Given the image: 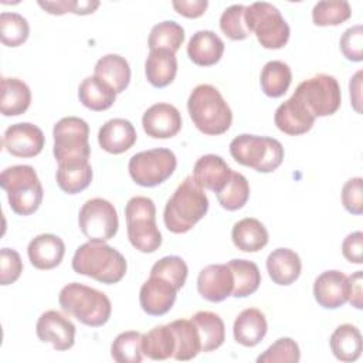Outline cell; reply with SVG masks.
<instances>
[{
	"mask_svg": "<svg viewBox=\"0 0 363 363\" xmlns=\"http://www.w3.org/2000/svg\"><path fill=\"white\" fill-rule=\"evenodd\" d=\"M129 242L140 252H155L162 245V234L156 225V207L152 199L132 197L125 207Z\"/></svg>",
	"mask_w": 363,
	"mask_h": 363,
	"instance_id": "cell-7",
	"label": "cell"
},
{
	"mask_svg": "<svg viewBox=\"0 0 363 363\" xmlns=\"http://www.w3.org/2000/svg\"><path fill=\"white\" fill-rule=\"evenodd\" d=\"M250 197V184L248 180L237 172L231 173L230 182L227 186L217 193V200L220 206L228 211L240 210L245 206Z\"/></svg>",
	"mask_w": 363,
	"mask_h": 363,
	"instance_id": "cell-41",
	"label": "cell"
},
{
	"mask_svg": "<svg viewBox=\"0 0 363 363\" xmlns=\"http://www.w3.org/2000/svg\"><path fill=\"white\" fill-rule=\"evenodd\" d=\"M234 277L228 264L204 267L197 277V291L206 301L221 302L233 294Z\"/></svg>",
	"mask_w": 363,
	"mask_h": 363,
	"instance_id": "cell-16",
	"label": "cell"
},
{
	"mask_svg": "<svg viewBox=\"0 0 363 363\" xmlns=\"http://www.w3.org/2000/svg\"><path fill=\"white\" fill-rule=\"evenodd\" d=\"M233 170L225 160L218 155H204L194 163L193 179L201 187L214 191H221L230 182Z\"/></svg>",
	"mask_w": 363,
	"mask_h": 363,
	"instance_id": "cell-20",
	"label": "cell"
},
{
	"mask_svg": "<svg viewBox=\"0 0 363 363\" xmlns=\"http://www.w3.org/2000/svg\"><path fill=\"white\" fill-rule=\"evenodd\" d=\"M173 9L187 18L201 17L208 6L207 0H174L172 3Z\"/></svg>",
	"mask_w": 363,
	"mask_h": 363,
	"instance_id": "cell-51",
	"label": "cell"
},
{
	"mask_svg": "<svg viewBox=\"0 0 363 363\" xmlns=\"http://www.w3.org/2000/svg\"><path fill=\"white\" fill-rule=\"evenodd\" d=\"M187 272V264L177 255H167L160 258L150 269V275L160 277L172 282L177 291H180L186 284Z\"/></svg>",
	"mask_w": 363,
	"mask_h": 363,
	"instance_id": "cell-43",
	"label": "cell"
},
{
	"mask_svg": "<svg viewBox=\"0 0 363 363\" xmlns=\"http://www.w3.org/2000/svg\"><path fill=\"white\" fill-rule=\"evenodd\" d=\"M136 130L128 119L113 118L106 121L98 132L99 146L112 155L129 150L136 142Z\"/></svg>",
	"mask_w": 363,
	"mask_h": 363,
	"instance_id": "cell-22",
	"label": "cell"
},
{
	"mask_svg": "<svg viewBox=\"0 0 363 363\" xmlns=\"http://www.w3.org/2000/svg\"><path fill=\"white\" fill-rule=\"evenodd\" d=\"M183 41L184 28L173 20H166L152 27L147 45L149 50H167L176 54Z\"/></svg>",
	"mask_w": 363,
	"mask_h": 363,
	"instance_id": "cell-38",
	"label": "cell"
},
{
	"mask_svg": "<svg viewBox=\"0 0 363 363\" xmlns=\"http://www.w3.org/2000/svg\"><path fill=\"white\" fill-rule=\"evenodd\" d=\"M52 136V153L58 163L81 162L89 159V126L84 119L77 116H65L60 119L54 125Z\"/></svg>",
	"mask_w": 363,
	"mask_h": 363,
	"instance_id": "cell-9",
	"label": "cell"
},
{
	"mask_svg": "<svg viewBox=\"0 0 363 363\" xmlns=\"http://www.w3.org/2000/svg\"><path fill=\"white\" fill-rule=\"evenodd\" d=\"M28 34V23L21 14L9 11L0 14V38L4 45L18 47L27 41Z\"/></svg>",
	"mask_w": 363,
	"mask_h": 363,
	"instance_id": "cell-42",
	"label": "cell"
},
{
	"mask_svg": "<svg viewBox=\"0 0 363 363\" xmlns=\"http://www.w3.org/2000/svg\"><path fill=\"white\" fill-rule=\"evenodd\" d=\"M245 6L233 4L227 7L220 17V28L230 40H244L250 35V31L244 20Z\"/></svg>",
	"mask_w": 363,
	"mask_h": 363,
	"instance_id": "cell-45",
	"label": "cell"
},
{
	"mask_svg": "<svg viewBox=\"0 0 363 363\" xmlns=\"http://www.w3.org/2000/svg\"><path fill=\"white\" fill-rule=\"evenodd\" d=\"M176 340L173 359L191 360L201 352L200 335L196 325L189 319H177L167 323Z\"/></svg>",
	"mask_w": 363,
	"mask_h": 363,
	"instance_id": "cell-33",
	"label": "cell"
},
{
	"mask_svg": "<svg viewBox=\"0 0 363 363\" xmlns=\"http://www.w3.org/2000/svg\"><path fill=\"white\" fill-rule=\"evenodd\" d=\"M142 126L150 138L169 139L182 129V115L176 106L159 102L146 109L142 116Z\"/></svg>",
	"mask_w": 363,
	"mask_h": 363,
	"instance_id": "cell-15",
	"label": "cell"
},
{
	"mask_svg": "<svg viewBox=\"0 0 363 363\" xmlns=\"http://www.w3.org/2000/svg\"><path fill=\"white\" fill-rule=\"evenodd\" d=\"M38 6L47 13L61 16L65 13H74L79 16L92 14L98 7L99 1H75V0H57V1H38Z\"/></svg>",
	"mask_w": 363,
	"mask_h": 363,
	"instance_id": "cell-46",
	"label": "cell"
},
{
	"mask_svg": "<svg viewBox=\"0 0 363 363\" xmlns=\"http://www.w3.org/2000/svg\"><path fill=\"white\" fill-rule=\"evenodd\" d=\"M231 240L240 251L257 252L268 244V231L259 220L245 217L234 224Z\"/></svg>",
	"mask_w": 363,
	"mask_h": 363,
	"instance_id": "cell-27",
	"label": "cell"
},
{
	"mask_svg": "<svg viewBox=\"0 0 363 363\" xmlns=\"http://www.w3.org/2000/svg\"><path fill=\"white\" fill-rule=\"evenodd\" d=\"M362 281L363 274L362 271H356L350 277H347V301L354 306L356 309H362Z\"/></svg>",
	"mask_w": 363,
	"mask_h": 363,
	"instance_id": "cell-52",
	"label": "cell"
},
{
	"mask_svg": "<svg viewBox=\"0 0 363 363\" xmlns=\"http://www.w3.org/2000/svg\"><path fill=\"white\" fill-rule=\"evenodd\" d=\"M274 121L281 132L296 136L303 135L312 129L315 116L306 108V105L292 94L289 99L277 108Z\"/></svg>",
	"mask_w": 363,
	"mask_h": 363,
	"instance_id": "cell-18",
	"label": "cell"
},
{
	"mask_svg": "<svg viewBox=\"0 0 363 363\" xmlns=\"http://www.w3.org/2000/svg\"><path fill=\"white\" fill-rule=\"evenodd\" d=\"M233 159L259 173L277 170L284 160V147L279 140L267 136L242 133L230 143Z\"/></svg>",
	"mask_w": 363,
	"mask_h": 363,
	"instance_id": "cell-6",
	"label": "cell"
},
{
	"mask_svg": "<svg viewBox=\"0 0 363 363\" xmlns=\"http://www.w3.org/2000/svg\"><path fill=\"white\" fill-rule=\"evenodd\" d=\"M261 88L271 98L282 96L292 81V72L288 64L282 61H268L261 71Z\"/></svg>",
	"mask_w": 363,
	"mask_h": 363,
	"instance_id": "cell-36",
	"label": "cell"
},
{
	"mask_svg": "<svg viewBox=\"0 0 363 363\" xmlns=\"http://www.w3.org/2000/svg\"><path fill=\"white\" fill-rule=\"evenodd\" d=\"M301 352L298 343L291 337H279L262 354L257 357L258 363H298Z\"/></svg>",
	"mask_w": 363,
	"mask_h": 363,
	"instance_id": "cell-44",
	"label": "cell"
},
{
	"mask_svg": "<svg viewBox=\"0 0 363 363\" xmlns=\"http://www.w3.org/2000/svg\"><path fill=\"white\" fill-rule=\"evenodd\" d=\"M177 289L174 285L160 277L150 275L142 285L139 292V302L142 309L152 316L167 313L174 305Z\"/></svg>",
	"mask_w": 363,
	"mask_h": 363,
	"instance_id": "cell-17",
	"label": "cell"
},
{
	"mask_svg": "<svg viewBox=\"0 0 363 363\" xmlns=\"http://www.w3.org/2000/svg\"><path fill=\"white\" fill-rule=\"evenodd\" d=\"M125 257L105 241H88L79 245L72 257V269L98 282L111 285L126 274Z\"/></svg>",
	"mask_w": 363,
	"mask_h": 363,
	"instance_id": "cell-1",
	"label": "cell"
},
{
	"mask_svg": "<svg viewBox=\"0 0 363 363\" xmlns=\"http://www.w3.org/2000/svg\"><path fill=\"white\" fill-rule=\"evenodd\" d=\"M55 179L58 187L68 194H77L85 190L92 182V167L89 160L58 163Z\"/></svg>",
	"mask_w": 363,
	"mask_h": 363,
	"instance_id": "cell-31",
	"label": "cell"
},
{
	"mask_svg": "<svg viewBox=\"0 0 363 363\" xmlns=\"http://www.w3.org/2000/svg\"><path fill=\"white\" fill-rule=\"evenodd\" d=\"M111 356L118 363H140L143 359L142 333L136 330L119 333L111 345Z\"/></svg>",
	"mask_w": 363,
	"mask_h": 363,
	"instance_id": "cell-39",
	"label": "cell"
},
{
	"mask_svg": "<svg viewBox=\"0 0 363 363\" xmlns=\"http://www.w3.org/2000/svg\"><path fill=\"white\" fill-rule=\"evenodd\" d=\"M58 302L64 312L92 328L105 325L112 312L111 301L104 292L78 282L65 285L60 291Z\"/></svg>",
	"mask_w": 363,
	"mask_h": 363,
	"instance_id": "cell-4",
	"label": "cell"
},
{
	"mask_svg": "<svg viewBox=\"0 0 363 363\" xmlns=\"http://www.w3.org/2000/svg\"><path fill=\"white\" fill-rule=\"evenodd\" d=\"M31 102V91L28 85L13 77L1 78L0 111L4 116H18L24 113Z\"/></svg>",
	"mask_w": 363,
	"mask_h": 363,
	"instance_id": "cell-28",
	"label": "cell"
},
{
	"mask_svg": "<svg viewBox=\"0 0 363 363\" xmlns=\"http://www.w3.org/2000/svg\"><path fill=\"white\" fill-rule=\"evenodd\" d=\"M177 159L170 149L156 147L133 155L128 169L132 180L143 187H155L166 182L176 170Z\"/></svg>",
	"mask_w": 363,
	"mask_h": 363,
	"instance_id": "cell-10",
	"label": "cell"
},
{
	"mask_svg": "<svg viewBox=\"0 0 363 363\" xmlns=\"http://www.w3.org/2000/svg\"><path fill=\"white\" fill-rule=\"evenodd\" d=\"M349 88H350L352 105H353L354 111L360 113V104H362V94H360V89H362V71H357L353 75V78H350Z\"/></svg>",
	"mask_w": 363,
	"mask_h": 363,
	"instance_id": "cell-53",
	"label": "cell"
},
{
	"mask_svg": "<svg viewBox=\"0 0 363 363\" xmlns=\"http://www.w3.org/2000/svg\"><path fill=\"white\" fill-rule=\"evenodd\" d=\"M342 204L349 213L354 216H360L363 213V179L362 177L349 179L343 184Z\"/></svg>",
	"mask_w": 363,
	"mask_h": 363,
	"instance_id": "cell-49",
	"label": "cell"
},
{
	"mask_svg": "<svg viewBox=\"0 0 363 363\" xmlns=\"http://www.w3.org/2000/svg\"><path fill=\"white\" fill-rule=\"evenodd\" d=\"M78 224L89 241H108L118 233L119 220L116 208L111 201L95 197L82 204Z\"/></svg>",
	"mask_w": 363,
	"mask_h": 363,
	"instance_id": "cell-12",
	"label": "cell"
},
{
	"mask_svg": "<svg viewBox=\"0 0 363 363\" xmlns=\"http://www.w3.org/2000/svg\"><path fill=\"white\" fill-rule=\"evenodd\" d=\"M224 52L223 40L211 30H200L194 33L187 44L189 58L200 67L217 64Z\"/></svg>",
	"mask_w": 363,
	"mask_h": 363,
	"instance_id": "cell-23",
	"label": "cell"
},
{
	"mask_svg": "<svg viewBox=\"0 0 363 363\" xmlns=\"http://www.w3.org/2000/svg\"><path fill=\"white\" fill-rule=\"evenodd\" d=\"M299 255L289 248H277L267 258V271L277 285H291L301 275Z\"/></svg>",
	"mask_w": 363,
	"mask_h": 363,
	"instance_id": "cell-25",
	"label": "cell"
},
{
	"mask_svg": "<svg viewBox=\"0 0 363 363\" xmlns=\"http://www.w3.org/2000/svg\"><path fill=\"white\" fill-rule=\"evenodd\" d=\"M176 340L169 325H159L142 335V352L152 360L173 357Z\"/></svg>",
	"mask_w": 363,
	"mask_h": 363,
	"instance_id": "cell-35",
	"label": "cell"
},
{
	"mask_svg": "<svg viewBox=\"0 0 363 363\" xmlns=\"http://www.w3.org/2000/svg\"><path fill=\"white\" fill-rule=\"evenodd\" d=\"M27 254L34 268L43 271L52 269L61 264L65 254V244L58 235L40 234L30 241Z\"/></svg>",
	"mask_w": 363,
	"mask_h": 363,
	"instance_id": "cell-21",
	"label": "cell"
},
{
	"mask_svg": "<svg viewBox=\"0 0 363 363\" xmlns=\"http://www.w3.org/2000/svg\"><path fill=\"white\" fill-rule=\"evenodd\" d=\"M79 102L95 112L111 108L116 99V92L101 78L92 75L86 77L78 88Z\"/></svg>",
	"mask_w": 363,
	"mask_h": 363,
	"instance_id": "cell-30",
	"label": "cell"
},
{
	"mask_svg": "<svg viewBox=\"0 0 363 363\" xmlns=\"http://www.w3.org/2000/svg\"><path fill=\"white\" fill-rule=\"evenodd\" d=\"M294 95L306 105L315 118L333 115L342 102L339 82L328 74H318L302 81Z\"/></svg>",
	"mask_w": 363,
	"mask_h": 363,
	"instance_id": "cell-11",
	"label": "cell"
},
{
	"mask_svg": "<svg viewBox=\"0 0 363 363\" xmlns=\"http://www.w3.org/2000/svg\"><path fill=\"white\" fill-rule=\"evenodd\" d=\"M23 272V261L20 254L11 248H1L0 251V284H14Z\"/></svg>",
	"mask_w": 363,
	"mask_h": 363,
	"instance_id": "cell-48",
	"label": "cell"
},
{
	"mask_svg": "<svg viewBox=\"0 0 363 363\" xmlns=\"http://www.w3.org/2000/svg\"><path fill=\"white\" fill-rule=\"evenodd\" d=\"M208 199L191 176L186 177L167 200L163 220L169 231L183 234L190 231L207 213Z\"/></svg>",
	"mask_w": 363,
	"mask_h": 363,
	"instance_id": "cell-2",
	"label": "cell"
},
{
	"mask_svg": "<svg viewBox=\"0 0 363 363\" xmlns=\"http://www.w3.org/2000/svg\"><path fill=\"white\" fill-rule=\"evenodd\" d=\"M94 72L95 77L105 81L116 94L123 92L130 81V67L119 54H106L99 58Z\"/></svg>",
	"mask_w": 363,
	"mask_h": 363,
	"instance_id": "cell-29",
	"label": "cell"
},
{
	"mask_svg": "<svg viewBox=\"0 0 363 363\" xmlns=\"http://www.w3.org/2000/svg\"><path fill=\"white\" fill-rule=\"evenodd\" d=\"M313 296L325 309L343 306L347 302V277L337 269L322 272L315 279Z\"/></svg>",
	"mask_w": 363,
	"mask_h": 363,
	"instance_id": "cell-19",
	"label": "cell"
},
{
	"mask_svg": "<svg viewBox=\"0 0 363 363\" xmlns=\"http://www.w3.org/2000/svg\"><path fill=\"white\" fill-rule=\"evenodd\" d=\"M187 109L193 123L204 135H223L231 126L233 112L220 91L210 84H200L191 91Z\"/></svg>",
	"mask_w": 363,
	"mask_h": 363,
	"instance_id": "cell-3",
	"label": "cell"
},
{
	"mask_svg": "<svg viewBox=\"0 0 363 363\" xmlns=\"http://www.w3.org/2000/svg\"><path fill=\"white\" fill-rule=\"evenodd\" d=\"M268 323L265 315L257 308L244 309L234 320L233 333L237 343L245 347L257 346L267 335Z\"/></svg>",
	"mask_w": 363,
	"mask_h": 363,
	"instance_id": "cell-24",
	"label": "cell"
},
{
	"mask_svg": "<svg viewBox=\"0 0 363 363\" xmlns=\"http://www.w3.org/2000/svg\"><path fill=\"white\" fill-rule=\"evenodd\" d=\"M0 186L7 193L10 208L18 216L33 214L43 201V186L33 166L6 167L0 176Z\"/></svg>",
	"mask_w": 363,
	"mask_h": 363,
	"instance_id": "cell-5",
	"label": "cell"
},
{
	"mask_svg": "<svg viewBox=\"0 0 363 363\" xmlns=\"http://www.w3.org/2000/svg\"><path fill=\"white\" fill-rule=\"evenodd\" d=\"M176 72L177 60L174 52L167 50H150L145 62V74L150 85L164 88L173 82Z\"/></svg>",
	"mask_w": 363,
	"mask_h": 363,
	"instance_id": "cell-26",
	"label": "cell"
},
{
	"mask_svg": "<svg viewBox=\"0 0 363 363\" xmlns=\"http://www.w3.org/2000/svg\"><path fill=\"white\" fill-rule=\"evenodd\" d=\"M340 51L346 60L359 62L363 60V27L360 24L347 28L339 41Z\"/></svg>",
	"mask_w": 363,
	"mask_h": 363,
	"instance_id": "cell-47",
	"label": "cell"
},
{
	"mask_svg": "<svg viewBox=\"0 0 363 363\" xmlns=\"http://www.w3.org/2000/svg\"><path fill=\"white\" fill-rule=\"evenodd\" d=\"M352 16L350 4L345 0H325L319 1L312 9V20L315 26L328 27L339 26Z\"/></svg>",
	"mask_w": 363,
	"mask_h": 363,
	"instance_id": "cell-40",
	"label": "cell"
},
{
	"mask_svg": "<svg viewBox=\"0 0 363 363\" xmlns=\"http://www.w3.org/2000/svg\"><path fill=\"white\" fill-rule=\"evenodd\" d=\"M35 333L44 343H51L55 350L64 352L75 343V325L58 311H45L37 320Z\"/></svg>",
	"mask_w": 363,
	"mask_h": 363,
	"instance_id": "cell-13",
	"label": "cell"
},
{
	"mask_svg": "<svg viewBox=\"0 0 363 363\" xmlns=\"http://www.w3.org/2000/svg\"><path fill=\"white\" fill-rule=\"evenodd\" d=\"M244 20L250 34L254 33L264 48L278 50L289 40L291 30L288 23L281 11L269 3L255 1L245 6Z\"/></svg>",
	"mask_w": 363,
	"mask_h": 363,
	"instance_id": "cell-8",
	"label": "cell"
},
{
	"mask_svg": "<svg viewBox=\"0 0 363 363\" xmlns=\"http://www.w3.org/2000/svg\"><path fill=\"white\" fill-rule=\"evenodd\" d=\"M43 130L30 122L9 126L3 135V147L16 157H34L44 147Z\"/></svg>",
	"mask_w": 363,
	"mask_h": 363,
	"instance_id": "cell-14",
	"label": "cell"
},
{
	"mask_svg": "<svg viewBox=\"0 0 363 363\" xmlns=\"http://www.w3.org/2000/svg\"><path fill=\"white\" fill-rule=\"evenodd\" d=\"M228 267L234 277L233 296L245 298L258 289L261 284V272L255 262L248 259H231Z\"/></svg>",
	"mask_w": 363,
	"mask_h": 363,
	"instance_id": "cell-37",
	"label": "cell"
},
{
	"mask_svg": "<svg viewBox=\"0 0 363 363\" xmlns=\"http://www.w3.org/2000/svg\"><path fill=\"white\" fill-rule=\"evenodd\" d=\"M343 257L353 264L363 262V233L354 231L350 233L342 242Z\"/></svg>",
	"mask_w": 363,
	"mask_h": 363,
	"instance_id": "cell-50",
	"label": "cell"
},
{
	"mask_svg": "<svg viewBox=\"0 0 363 363\" xmlns=\"http://www.w3.org/2000/svg\"><path fill=\"white\" fill-rule=\"evenodd\" d=\"M329 343L332 353L340 362H354L360 357L362 335L352 323L339 325L332 333Z\"/></svg>",
	"mask_w": 363,
	"mask_h": 363,
	"instance_id": "cell-32",
	"label": "cell"
},
{
	"mask_svg": "<svg viewBox=\"0 0 363 363\" xmlns=\"http://www.w3.org/2000/svg\"><path fill=\"white\" fill-rule=\"evenodd\" d=\"M200 335L201 352H213L225 340V328L223 319L210 311L196 312L190 319Z\"/></svg>",
	"mask_w": 363,
	"mask_h": 363,
	"instance_id": "cell-34",
	"label": "cell"
}]
</instances>
